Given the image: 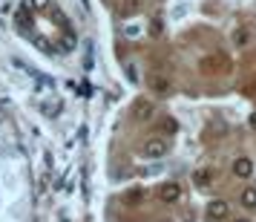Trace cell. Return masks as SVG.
Wrapping results in <instances>:
<instances>
[{
    "mask_svg": "<svg viewBox=\"0 0 256 222\" xmlns=\"http://www.w3.org/2000/svg\"><path fill=\"white\" fill-rule=\"evenodd\" d=\"M138 9H141V0H121V3H118V12L124 15V18L136 15Z\"/></svg>",
    "mask_w": 256,
    "mask_h": 222,
    "instance_id": "5b68a950",
    "label": "cell"
},
{
    "mask_svg": "<svg viewBox=\"0 0 256 222\" xmlns=\"http://www.w3.org/2000/svg\"><path fill=\"white\" fill-rule=\"evenodd\" d=\"M32 3H35L38 9H46V6H49V0H32Z\"/></svg>",
    "mask_w": 256,
    "mask_h": 222,
    "instance_id": "9a60e30c",
    "label": "cell"
},
{
    "mask_svg": "<svg viewBox=\"0 0 256 222\" xmlns=\"http://www.w3.org/2000/svg\"><path fill=\"white\" fill-rule=\"evenodd\" d=\"M127 202H130V205L141 202V190H130V193H127Z\"/></svg>",
    "mask_w": 256,
    "mask_h": 222,
    "instance_id": "4fadbf2b",
    "label": "cell"
},
{
    "mask_svg": "<svg viewBox=\"0 0 256 222\" xmlns=\"http://www.w3.org/2000/svg\"><path fill=\"white\" fill-rule=\"evenodd\" d=\"M250 127L256 130V113H250Z\"/></svg>",
    "mask_w": 256,
    "mask_h": 222,
    "instance_id": "2e32d148",
    "label": "cell"
},
{
    "mask_svg": "<svg viewBox=\"0 0 256 222\" xmlns=\"http://www.w3.org/2000/svg\"><path fill=\"white\" fill-rule=\"evenodd\" d=\"M239 202H242L244 208H256V187H244L242 196H239Z\"/></svg>",
    "mask_w": 256,
    "mask_h": 222,
    "instance_id": "8992f818",
    "label": "cell"
},
{
    "mask_svg": "<svg viewBox=\"0 0 256 222\" xmlns=\"http://www.w3.org/2000/svg\"><path fill=\"white\" fill-rule=\"evenodd\" d=\"M164 153H167V141H164V139L156 136V139L144 141V156H147V159H162Z\"/></svg>",
    "mask_w": 256,
    "mask_h": 222,
    "instance_id": "7a4b0ae2",
    "label": "cell"
},
{
    "mask_svg": "<svg viewBox=\"0 0 256 222\" xmlns=\"http://www.w3.org/2000/svg\"><path fill=\"white\" fill-rule=\"evenodd\" d=\"M60 49H64V52H72V49H75V41H72V38L66 35L64 41H60Z\"/></svg>",
    "mask_w": 256,
    "mask_h": 222,
    "instance_id": "7c38bea8",
    "label": "cell"
},
{
    "mask_svg": "<svg viewBox=\"0 0 256 222\" xmlns=\"http://www.w3.org/2000/svg\"><path fill=\"white\" fill-rule=\"evenodd\" d=\"M233 44H236V47H244V44H248V32H244V29H236V32H233Z\"/></svg>",
    "mask_w": 256,
    "mask_h": 222,
    "instance_id": "30bf717a",
    "label": "cell"
},
{
    "mask_svg": "<svg viewBox=\"0 0 256 222\" xmlns=\"http://www.w3.org/2000/svg\"><path fill=\"white\" fill-rule=\"evenodd\" d=\"M58 110H60V104H44V116L55 118V116H58Z\"/></svg>",
    "mask_w": 256,
    "mask_h": 222,
    "instance_id": "8fae6325",
    "label": "cell"
},
{
    "mask_svg": "<svg viewBox=\"0 0 256 222\" xmlns=\"http://www.w3.org/2000/svg\"><path fill=\"white\" fill-rule=\"evenodd\" d=\"M228 210H230V205L224 202V199H213L208 205V219L210 222H222L224 216H228Z\"/></svg>",
    "mask_w": 256,
    "mask_h": 222,
    "instance_id": "6da1fadb",
    "label": "cell"
},
{
    "mask_svg": "<svg viewBox=\"0 0 256 222\" xmlns=\"http://www.w3.org/2000/svg\"><path fill=\"white\" fill-rule=\"evenodd\" d=\"M152 35H162V21H152Z\"/></svg>",
    "mask_w": 256,
    "mask_h": 222,
    "instance_id": "5bb4252c",
    "label": "cell"
},
{
    "mask_svg": "<svg viewBox=\"0 0 256 222\" xmlns=\"http://www.w3.org/2000/svg\"><path fill=\"white\" fill-rule=\"evenodd\" d=\"M152 116V104L150 101H138L136 104V118H150Z\"/></svg>",
    "mask_w": 256,
    "mask_h": 222,
    "instance_id": "ba28073f",
    "label": "cell"
},
{
    "mask_svg": "<svg viewBox=\"0 0 256 222\" xmlns=\"http://www.w3.org/2000/svg\"><path fill=\"white\" fill-rule=\"evenodd\" d=\"M150 87L156 90V93H170V81H167V78H162V75H152Z\"/></svg>",
    "mask_w": 256,
    "mask_h": 222,
    "instance_id": "52a82bcc",
    "label": "cell"
},
{
    "mask_svg": "<svg viewBox=\"0 0 256 222\" xmlns=\"http://www.w3.org/2000/svg\"><path fill=\"white\" fill-rule=\"evenodd\" d=\"M158 196H162V202H178V196H182V187L176 185V182H167V185H162Z\"/></svg>",
    "mask_w": 256,
    "mask_h": 222,
    "instance_id": "3957f363",
    "label": "cell"
},
{
    "mask_svg": "<svg viewBox=\"0 0 256 222\" xmlns=\"http://www.w3.org/2000/svg\"><path fill=\"white\" fill-rule=\"evenodd\" d=\"M236 222H248V219H236Z\"/></svg>",
    "mask_w": 256,
    "mask_h": 222,
    "instance_id": "e0dca14e",
    "label": "cell"
},
{
    "mask_svg": "<svg viewBox=\"0 0 256 222\" xmlns=\"http://www.w3.org/2000/svg\"><path fill=\"white\" fill-rule=\"evenodd\" d=\"M210 176H213V173H210L208 167H202V170H196V176H193V182H196L198 187H204V185H210Z\"/></svg>",
    "mask_w": 256,
    "mask_h": 222,
    "instance_id": "9c48e42d",
    "label": "cell"
},
{
    "mask_svg": "<svg viewBox=\"0 0 256 222\" xmlns=\"http://www.w3.org/2000/svg\"><path fill=\"white\" fill-rule=\"evenodd\" d=\"M233 173L239 176V179H248V176L254 173V162H250V159H244V156H239V159L233 162Z\"/></svg>",
    "mask_w": 256,
    "mask_h": 222,
    "instance_id": "277c9868",
    "label": "cell"
}]
</instances>
